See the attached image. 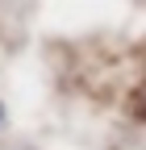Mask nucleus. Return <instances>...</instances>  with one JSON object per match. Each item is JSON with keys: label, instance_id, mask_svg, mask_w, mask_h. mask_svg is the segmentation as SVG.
<instances>
[{"label": "nucleus", "instance_id": "f257e3e1", "mask_svg": "<svg viewBox=\"0 0 146 150\" xmlns=\"http://www.w3.org/2000/svg\"><path fill=\"white\" fill-rule=\"evenodd\" d=\"M0 121H4V104H0Z\"/></svg>", "mask_w": 146, "mask_h": 150}]
</instances>
